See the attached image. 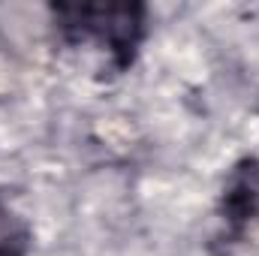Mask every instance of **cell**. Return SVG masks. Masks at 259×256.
<instances>
[{
  "mask_svg": "<svg viewBox=\"0 0 259 256\" xmlns=\"http://www.w3.org/2000/svg\"><path fill=\"white\" fill-rule=\"evenodd\" d=\"M30 229L0 196V256H27Z\"/></svg>",
  "mask_w": 259,
  "mask_h": 256,
  "instance_id": "2",
  "label": "cell"
},
{
  "mask_svg": "<svg viewBox=\"0 0 259 256\" xmlns=\"http://www.w3.org/2000/svg\"><path fill=\"white\" fill-rule=\"evenodd\" d=\"M52 12L66 46L97 52L109 72H124L145 36V6L139 3H58Z\"/></svg>",
  "mask_w": 259,
  "mask_h": 256,
  "instance_id": "1",
  "label": "cell"
}]
</instances>
